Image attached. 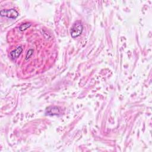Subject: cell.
I'll return each mask as SVG.
<instances>
[{
	"mask_svg": "<svg viewBox=\"0 0 152 152\" xmlns=\"http://www.w3.org/2000/svg\"><path fill=\"white\" fill-rule=\"evenodd\" d=\"M83 31V25L82 23L78 20L74 23L70 29V34L72 38L80 36Z\"/></svg>",
	"mask_w": 152,
	"mask_h": 152,
	"instance_id": "1",
	"label": "cell"
},
{
	"mask_svg": "<svg viewBox=\"0 0 152 152\" xmlns=\"http://www.w3.org/2000/svg\"><path fill=\"white\" fill-rule=\"evenodd\" d=\"M0 15L1 17H5L10 19H15L19 15L17 11L15 9H7L1 10L0 11Z\"/></svg>",
	"mask_w": 152,
	"mask_h": 152,
	"instance_id": "2",
	"label": "cell"
},
{
	"mask_svg": "<svg viewBox=\"0 0 152 152\" xmlns=\"http://www.w3.org/2000/svg\"><path fill=\"white\" fill-rule=\"evenodd\" d=\"M61 108L57 106H50L46 107L45 110V115L48 116H59L61 115Z\"/></svg>",
	"mask_w": 152,
	"mask_h": 152,
	"instance_id": "3",
	"label": "cell"
},
{
	"mask_svg": "<svg viewBox=\"0 0 152 152\" xmlns=\"http://www.w3.org/2000/svg\"><path fill=\"white\" fill-rule=\"evenodd\" d=\"M23 50V49L21 46H18L15 49L12 50L10 52V56H11L12 59L14 60V59H15L17 58H18L20 56V55L21 54Z\"/></svg>",
	"mask_w": 152,
	"mask_h": 152,
	"instance_id": "4",
	"label": "cell"
},
{
	"mask_svg": "<svg viewBox=\"0 0 152 152\" xmlns=\"http://www.w3.org/2000/svg\"><path fill=\"white\" fill-rule=\"evenodd\" d=\"M31 26V23H23V24H22L19 27V30H20V31H24V30H27V28H30Z\"/></svg>",
	"mask_w": 152,
	"mask_h": 152,
	"instance_id": "5",
	"label": "cell"
},
{
	"mask_svg": "<svg viewBox=\"0 0 152 152\" xmlns=\"http://www.w3.org/2000/svg\"><path fill=\"white\" fill-rule=\"evenodd\" d=\"M33 54V50L32 49H30L27 52L26 55V60H28Z\"/></svg>",
	"mask_w": 152,
	"mask_h": 152,
	"instance_id": "6",
	"label": "cell"
}]
</instances>
